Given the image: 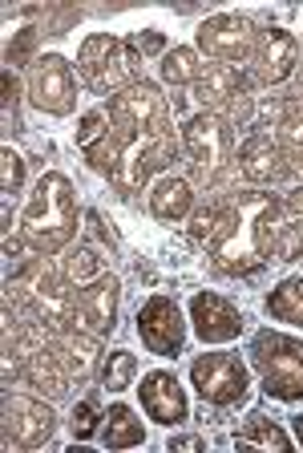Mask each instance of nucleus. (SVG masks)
Here are the masks:
<instances>
[{"label":"nucleus","mask_w":303,"mask_h":453,"mask_svg":"<svg viewBox=\"0 0 303 453\" xmlns=\"http://www.w3.org/2000/svg\"><path fill=\"white\" fill-rule=\"evenodd\" d=\"M17 352H25V365H20V377L29 380L37 393H45L49 401H57V396H65L69 393V372L61 368V360H57V352L53 349H45L41 344V336H37V328H25V340H20V349Z\"/></svg>","instance_id":"dca6fc26"},{"label":"nucleus","mask_w":303,"mask_h":453,"mask_svg":"<svg viewBox=\"0 0 303 453\" xmlns=\"http://www.w3.org/2000/svg\"><path fill=\"white\" fill-rule=\"evenodd\" d=\"M194 207V190H190L186 179H174V174H162L150 190V211L162 223H178L186 211Z\"/></svg>","instance_id":"4be33fe9"},{"label":"nucleus","mask_w":303,"mask_h":453,"mask_svg":"<svg viewBox=\"0 0 303 453\" xmlns=\"http://www.w3.org/2000/svg\"><path fill=\"white\" fill-rule=\"evenodd\" d=\"M138 396H142V409H146V417H150L154 425L178 429V425L190 417L186 393H182L178 377H174V372H166V368H154V372H146Z\"/></svg>","instance_id":"2eb2a0df"},{"label":"nucleus","mask_w":303,"mask_h":453,"mask_svg":"<svg viewBox=\"0 0 303 453\" xmlns=\"http://www.w3.org/2000/svg\"><path fill=\"white\" fill-rule=\"evenodd\" d=\"M299 251H303V223L275 226V247H271L275 264H292V259H299Z\"/></svg>","instance_id":"7c9ffc66"},{"label":"nucleus","mask_w":303,"mask_h":453,"mask_svg":"<svg viewBox=\"0 0 303 453\" xmlns=\"http://www.w3.org/2000/svg\"><path fill=\"white\" fill-rule=\"evenodd\" d=\"M251 77L259 85H284L287 77L299 69V41L287 33V28H267L259 33L255 57H251Z\"/></svg>","instance_id":"4468645a"},{"label":"nucleus","mask_w":303,"mask_h":453,"mask_svg":"<svg viewBox=\"0 0 303 453\" xmlns=\"http://www.w3.org/2000/svg\"><path fill=\"white\" fill-rule=\"evenodd\" d=\"M77 150L86 154V162L97 174H114L117 170V134L105 105L81 113V122H77Z\"/></svg>","instance_id":"f3484780"},{"label":"nucleus","mask_w":303,"mask_h":453,"mask_svg":"<svg viewBox=\"0 0 303 453\" xmlns=\"http://www.w3.org/2000/svg\"><path fill=\"white\" fill-rule=\"evenodd\" d=\"M133 377H138V357H133V352L117 349V352H110V357H105V365H102L105 393H125V388L133 385Z\"/></svg>","instance_id":"bb28decb"},{"label":"nucleus","mask_w":303,"mask_h":453,"mask_svg":"<svg viewBox=\"0 0 303 453\" xmlns=\"http://www.w3.org/2000/svg\"><path fill=\"white\" fill-rule=\"evenodd\" d=\"M255 25L235 12H218V17L202 20L199 25V53H207L210 61H223V65H243L255 57Z\"/></svg>","instance_id":"6e6552de"},{"label":"nucleus","mask_w":303,"mask_h":453,"mask_svg":"<svg viewBox=\"0 0 303 453\" xmlns=\"http://www.w3.org/2000/svg\"><path fill=\"white\" fill-rule=\"evenodd\" d=\"M17 97H20V85L12 77V69H4V110H17Z\"/></svg>","instance_id":"e433bc0d"},{"label":"nucleus","mask_w":303,"mask_h":453,"mask_svg":"<svg viewBox=\"0 0 303 453\" xmlns=\"http://www.w3.org/2000/svg\"><path fill=\"white\" fill-rule=\"evenodd\" d=\"M284 150L271 142V134H251L239 150V170H243L251 182H271L284 174Z\"/></svg>","instance_id":"412c9836"},{"label":"nucleus","mask_w":303,"mask_h":453,"mask_svg":"<svg viewBox=\"0 0 303 453\" xmlns=\"http://www.w3.org/2000/svg\"><path fill=\"white\" fill-rule=\"evenodd\" d=\"M117 303H122V283L114 275H102L89 288H81V324L94 336H110L117 328Z\"/></svg>","instance_id":"a211bd4d"},{"label":"nucleus","mask_w":303,"mask_h":453,"mask_svg":"<svg viewBox=\"0 0 303 453\" xmlns=\"http://www.w3.org/2000/svg\"><path fill=\"white\" fill-rule=\"evenodd\" d=\"M29 97L41 113L49 118H69L77 110V77L61 53H45L33 61V77H29Z\"/></svg>","instance_id":"0eeeda50"},{"label":"nucleus","mask_w":303,"mask_h":453,"mask_svg":"<svg viewBox=\"0 0 303 453\" xmlns=\"http://www.w3.org/2000/svg\"><path fill=\"white\" fill-rule=\"evenodd\" d=\"M218 215H223V211H199V215H194V223H190V235L199 239H210L215 235V226H218Z\"/></svg>","instance_id":"f704fd0d"},{"label":"nucleus","mask_w":303,"mask_h":453,"mask_svg":"<svg viewBox=\"0 0 303 453\" xmlns=\"http://www.w3.org/2000/svg\"><path fill=\"white\" fill-rule=\"evenodd\" d=\"M57 434V413L45 401L20 393H4V445L17 449H41Z\"/></svg>","instance_id":"1a4fd4ad"},{"label":"nucleus","mask_w":303,"mask_h":453,"mask_svg":"<svg viewBox=\"0 0 303 453\" xmlns=\"http://www.w3.org/2000/svg\"><path fill=\"white\" fill-rule=\"evenodd\" d=\"M53 352H57L61 368L69 372V380H77V385H89L97 365H102V344H97L94 332H73V328L57 332Z\"/></svg>","instance_id":"6ab92c4d"},{"label":"nucleus","mask_w":303,"mask_h":453,"mask_svg":"<svg viewBox=\"0 0 303 453\" xmlns=\"http://www.w3.org/2000/svg\"><path fill=\"white\" fill-rule=\"evenodd\" d=\"M182 146H186L190 158L199 162L202 174H215L231 150V122L218 118V113H194L182 126Z\"/></svg>","instance_id":"ddd939ff"},{"label":"nucleus","mask_w":303,"mask_h":453,"mask_svg":"<svg viewBox=\"0 0 303 453\" xmlns=\"http://www.w3.org/2000/svg\"><path fill=\"white\" fill-rule=\"evenodd\" d=\"M190 324H194V336L202 344H231L243 332V311H239L235 300L218 292H194L190 300Z\"/></svg>","instance_id":"9b49d317"},{"label":"nucleus","mask_w":303,"mask_h":453,"mask_svg":"<svg viewBox=\"0 0 303 453\" xmlns=\"http://www.w3.org/2000/svg\"><path fill=\"white\" fill-rule=\"evenodd\" d=\"M33 300H37L41 324H49L53 332L73 328V320L81 316V296L73 292V280L65 272H53V267H41L37 272Z\"/></svg>","instance_id":"f8f14e48"},{"label":"nucleus","mask_w":303,"mask_h":453,"mask_svg":"<svg viewBox=\"0 0 303 453\" xmlns=\"http://www.w3.org/2000/svg\"><path fill=\"white\" fill-rule=\"evenodd\" d=\"M267 316L279 324H295L303 328V275H292L267 296Z\"/></svg>","instance_id":"b1692460"},{"label":"nucleus","mask_w":303,"mask_h":453,"mask_svg":"<svg viewBox=\"0 0 303 453\" xmlns=\"http://www.w3.org/2000/svg\"><path fill=\"white\" fill-rule=\"evenodd\" d=\"M20 231L29 239L33 251L41 255H57L73 243L77 235V195L73 182L57 170H45L33 187L29 203L20 211Z\"/></svg>","instance_id":"7ed1b4c3"},{"label":"nucleus","mask_w":303,"mask_h":453,"mask_svg":"<svg viewBox=\"0 0 303 453\" xmlns=\"http://www.w3.org/2000/svg\"><path fill=\"white\" fill-rule=\"evenodd\" d=\"M102 396L97 393H89V396H81L73 405V413H69V434L77 437V441H89V437H97L102 434Z\"/></svg>","instance_id":"cd10ccee"},{"label":"nucleus","mask_w":303,"mask_h":453,"mask_svg":"<svg viewBox=\"0 0 303 453\" xmlns=\"http://www.w3.org/2000/svg\"><path fill=\"white\" fill-rule=\"evenodd\" d=\"M246 357L255 365L267 396H275V401H303V340L263 328L251 336Z\"/></svg>","instance_id":"39448f33"},{"label":"nucleus","mask_w":303,"mask_h":453,"mask_svg":"<svg viewBox=\"0 0 303 453\" xmlns=\"http://www.w3.org/2000/svg\"><path fill=\"white\" fill-rule=\"evenodd\" d=\"M190 385H194L202 405L235 409L246 401L251 377H246V365L235 352H202V357L190 365Z\"/></svg>","instance_id":"423d86ee"},{"label":"nucleus","mask_w":303,"mask_h":453,"mask_svg":"<svg viewBox=\"0 0 303 453\" xmlns=\"http://www.w3.org/2000/svg\"><path fill=\"white\" fill-rule=\"evenodd\" d=\"M97 437H102L105 449H133V445H146V425L138 421L130 405H110Z\"/></svg>","instance_id":"5701e85b"},{"label":"nucleus","mask_w":303,"mask_h":453,"mask_svg":"<svg viewBox=\"0 0 303 453\" xmlns=\"http://www.w3.org/2000/svg\"><path fill=\"white\" fill-rule=\"evenodd\" d=\"M275 134H279V142H287L292 150H303V97L284 105L279 122H275Z\"/></svg>","instance_id":"c756f323"},{"label":"nucleus","mask_w":303,"mask_h":453,"mask_svg":"<svg viewBox=\"0 0 303 453\" xmlns=\"http://www.w3.org/2000/svg\"><path fill=\"white\" fill-rule=\"evenodd\" d=\"M287 207H292L295 215H303V187H299V190H292V195H287Z\"/></svg>","instance_id":"58836bf2"},{"label":"nucleus","mask_w":303,"mask_h":453,"mask_svg":"<svg viewBox=\"0 0 303 453\" xmlns=\"http://www.w3.org/2000/svg\"><path fill=\"white\" fill-rule=\"evenodd\" d=\"M235 445H255V449L287 453V449H292V437H287L275 421H267L263 413H251V417H246V425L235 434Z\"/></svg>","instance_id":"a878e982"},{"label":"nucleus","mask_w":303,"mask_h":453,"mask_svg":"<svg viewBox=\"0 0 303 453\" xmlns=\"http://www.w3.org/2000/svg\"><path fill=\"white\" fill-rule=\"evenodd\" d=\"M0 162H4V174H0V190L4 195H20V187H25V158H20L12 146H4V154H0Z\"/></svg>","instance_id":"2f4dec72"},{"label":"nucleus","mask_w":303,"mask_h":453,"mask_svg":"<svg viewBox=\"0 0 303 453\" xmlns=\"http://www.w3.org/2000/svg\"><path fill=\"white\" fill-rule=\"evenodd\" d=\"M279 198L267 190H239L231 207L218 215L210 243V264L223 275H255L263 264H271L275 247V219Z\"/></svg>","instance_id":"f03ea898"},{"label":"nucleus","mask_w":303,"mask_h":453,"mask_svg":"<svg viewBox=\"0 0 303 453\" xmlns=\"http://www.w3.org/2000/svg\"><path fill=\"white\" fill-rule=\"evenodd\" d=\"M77 73L86 77V85L102 97H117L130 85L146 81L142 77V53L133 49V41L114 37V33H89L77 49Z\"/></svg>","instance_id":"20e7f679"},{"label":"nucleus","mask_w":303,"mask_h":453,"mask_svg":"<svg viewBox=\"0 0 303 453\" xmlns=\"http://www.w3.org/2000/svg\"><path fill=\"white\" fill-rule=\"evenodd\" d=\"M138 336L154 357H178L186 344V324H182V308L170 296H150L138 308Z\"/></svg>","instance_id":"9d476101"},{"label":"nucleus","mask_w":303,"mask_h":453,"mask_svg":"<svg viewBox=\"0 0 303 453\" xmlns=\"http://www.w3.org/2000/svg\"><path fill=\"white\" fill-rule=\"evenodd\" d=\"M65 275L77 283V288H89L94 280L105 275V267H102V259H97V251L77 247V251H69V259H65Z\"/></svg>","instance_id":"c85d7f7f"},{"label":"nucleus","mask_w":303,"mask_h":453,"mask_svg":"<svg viewBox=\"0 0 303 453\" xmlns=\"http://www.w3.org/2000/svg\"><path fill=\"white\" fill-rule=\"evenodd\" d=\"M166 449H170V453H207V437L178 434V437H170V441H166Z\"/></svg>","instance_id":"c9c22d12"},{"label":"nucleus","mask_w":303,"mask_h":453,"mask_svg":"<svg viewBox=\"0 0 303 453\" xmlns=\"http://www.w3.org/2000/svg\"><path fill=\"white\" fill-rule=\"evenodd\" d=\"M33 41H37V28H20V33H17V41H12V45H9V53H4V61H9V69H12V65H20V61L29 57Z\"/></svg>","instance_id":"72a5a7b5"},{"label":"nucleus","mask_w":303,"mask_h":453,"mask_svg":"<svg viewBox=\"0 0 303 453\" xmlns=\"http://www.w3.org/2000/svg\"><path fill=\"white\" fill-rule=\"evenodd\" d=\"M202 57H199V49H190V45H174L170 53L162 57V81L166 85H174V89H178V85H194L202 77Z\"/></svg>","instance_id":"393cba45"},{"label":"nucleus","mask_w":303,"mask_h":453,"mask_svg":"<svg viewBox=\"0 0 303 453\" xmlns=\"http://www.w3.org/2000/svg\"><path fill=\"white\" fill-rule=\"evenodd\" d=\"M292 429H295V441L303 445V413H295V417H292Z\"/></svg>","instance_id":"ea45409f"},{"label":"nucleus","mask_w":303,"mask_h":453,"mask_svg":"<svg viewBox=\"0 0 303 453\" xmlns=\"http://www.w3.org/2000/svg\"><path fill=\"white\" fill-rule=\"evenodd\" d=\"M239 94H246V77L239 73L235 65H223V61L207 65L202 69V77L194 81V97L207 105V113L231 110V102H235Z\"/></svg>","instance_id":"aec40b11"},{"label":"nucleus","mask_w":303,"mask_h":453,"mask_svg":"<svg viewBox=\"0 0 303 453\" xmlns=\"http://www.w3.org/2000/svg\"><path fill=\"white\" fill-rule=\"evenodd\" d=\"M133 49H138V53L142 57H166L170 53V49H166V37H162L158 28H142V33H133Z\"/></svg>","instance_id":"473e14b6"},{"label":"nucleus","mask_w":303,"mask_h":453,"mask_svg":"<svg viewBox=\"0 0 303 453\" xmlns=\"http://www.w3.org/2000/svg\"><path fill=\"white\" fill-rule=\"evenodd\" d=\"M287 162H292V166H284V174H292V179H303V150H295Z\"/></svg>","instance_id":"4c0bfd02"},{"label":"nucleus","mask_w":303,"mask_h":453,"mask_svg":"<svg viewBox=\"0 0 303 453\" xmlns=\"http://www.w3.org/2000/svg\"><path fill=\"white\" fill-rule=\"evenodd\" d=\"M105 113L117 134V170L110 174V182L122 198H133L142 195L154 174L170 170V162L178 158L170 105L158 94V85L138 81L125 94L105 97Z\"/></svg>","instance_id":"f257e3e1"}]
</instances>
